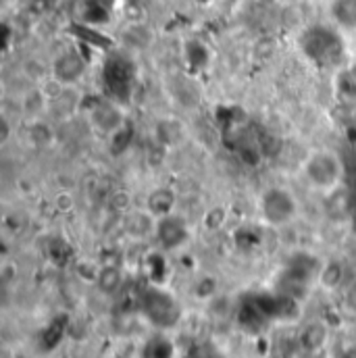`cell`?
<instances>
[{"mask_svg":"<svg viewBox=\"0 0 356 358\" xmlns=\"http://www.w3.org/2000/svg\"><path fill=\"white\" fill-rule=\"evenodd\" d=\"M50 76L52 82L61 88L76 86L86 76V61L78 50H65L50 65Z\"/></svg>","mask_w":356,"mask_h":358,"instance_id":"cell-5","label":"cell"},{"mask_svg":"<svg viewBox=\"0 0 356 358\" xmlns=\"http://www.w3.org/2000/svg\"><path fill=\"white\" fill-rule=\"evenodd\" d=\"M340 308L346 317L356 319V277L348 279L340 289Z\"/></svg>","mask_w":356,"mask_h":358,"instance_id":"cell-14","label":"cell"},{"mask_svg":"<svg viewBox=\"0 0 356 358\" xmlns=\"http://www.w3.org/2000/svg\"><path fill=\"white\" fill-rule=\"evenodd\" d=\"M329 17L338 29L356 31V0H332Z\"/></svg>","mask_w":356,"mask_h":358,"instance_id":"cell-13","label":"cell"},{"mask_svg":"<svg viewBox=\"0 0 356 358\" xmlns=\"http://www.w3.org/2000/svg\"><path fill=\"white\" fill-rule=\"evenodd\" d=\"M300 178L311 192L329 196L346 179V161L336 148H313L300 161Z\"/></svg>","mask_w":356,"mask_h":358,"instance_id":"cell-1","label":"cell"},{"mask_svg":"<svg viewBox=\"0 0 356 358\" xmlns=\"http://www.w3.org/2000/svg\"><path fill=\"white\" fill-rule=\"evenodd\" d=\"M332 327L321 321V319H315V321H308L304 323L300 329H298V336H296V344L302 352L306 355H319L323 352L329 344H332Z\"/></svg>","mask_w":356,"mask_h":358,"instance_id":"cell-7","label":"cell"},{"mask_svg":"<svg viewBox=\"0 0 356 358\" xmlns=\"http://www.w3.org/2000/svg\"><path fill=\"white\" fill-rule=\"evenodd\" d=\"M190 238V229L185 225V221L176 215V213H167L163 217H159V225H157V236L155 240L165 248V250H178L181 248Z\"/></svg>","mask_w":356,"mask_h":358,"instance_id":"cell-9","label":"cell"},{"mask_svg":"<svg viewBox=\"0 0 356 358\" xmlns=\"http://www.w3.org/2000/svg\"><path fill=\"white\" fill-rule=\"evenodd\" d=\"M123 283H125V271L119 267V265H102V267L96 271L94 285L104 296L119 294L121 287H123Z\"/></svg>","mask_w":356,"mask_h":358,"instance_id":"cell-11","label":"cell"},{"mask_svg":"<svg viewBox=\"0 0 356 358\" xmlns=\"http://www.w3.org/2000/svg\"><path fill=\"white\" fill-rule=\"evenodd\" d=\"M140 315L155 331H171L181 321V306L171 292L152 285L140 300Z\"/></svg>","mask_w":356,"mask_h":358,"instance_id":"cell-3","label":"cell"},{"mask_svg":"<svg viewBox=\"0 0 356 358\" xmlns=\"http://www.w3.org/2000/svg\"><path fill=\"white\" fill-rule=\"evenodd\" d=\"M157 225L159 217L146 206V208H136L129 210L123 217V234L134 240V242H144V240H155L157 236Z\"/></svg>","mask_w":356,"mask_h":358,"instance_id":"cell-6","label":"cell"},{"mask_svg":"<svg viewBox=\"0 0 356 358\" xmlns=\"http://www.w3.org/2000/svg\"><path fill=\"white\" fill-rule=\"evenodd\" d=\"M50 110V96L42 88H31L27 90L21 96V113L27 119H40Z\"/></svg>","mask_w":356,"mask_h":358,"instance_id":"cell-12","label":"cell"},{"mask_svg":"<svg viewBox=\"0 0 356 358\" xmlns=\"http://www.w3.org/2000/svg\"><path fill=\"white\" fill-rule=\"evenodd\" d=\"M257 213H259L261 223L267 229L281 231V229L292 227L300 219L302 202L290 185L271 183L259 194Z\"/></svg>","mask_w":356,"mask_h":358,"instance_id":"cell-2","label":"cell"},{"mask_svg":"<svg viewBox=\"0 0 356 358\" xmlns=\"http://www.w3.org/2000/svg\"><path fill=\"white\" fill-rule=\"evenodd\" d=\"M90 123L94 125V129L102 136H113L123 127L125 115L121 110L119 104L111 102V100H98L92 108H90Z\"/></svg>","mask_w":356,"mask_h":358,"instance_id":"cell-8","label":"cell"},{"mask_svg":"<svg viewBox=\"0 0 356 358\" xmlns=\"http://www.w3.org/2000/svg\"><path fill=\"white\" fill-rule=\"evenodd\" d=\"M136 358H178V344L169 331H150L136 350Z\"/></svg>","mask_w":356,"mask_h":358,"instance_id":"cell-10","label":"cell"},{"mask_svg":"<svg viewBox=\"0 0 356 358\" xmlns=\"http://www.w3.org/2000/svg\"><path fill=\"white\" fill-rule=\"evenodd\" d=\"M300 46H302L304 55L319 65L336 63L342 57V48H344L338 29L323 27V25L306 29L300 40Z\"/></svg>","mask_w":356,"mask_h":358,"instance_id":"cell-4","label":"cell"}]
</instances>
